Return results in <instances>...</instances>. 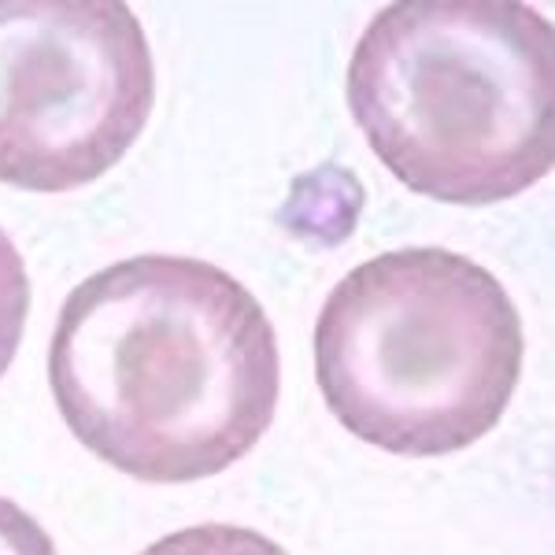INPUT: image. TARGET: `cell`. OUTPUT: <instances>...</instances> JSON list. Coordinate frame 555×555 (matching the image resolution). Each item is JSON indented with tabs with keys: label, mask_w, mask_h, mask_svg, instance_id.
Returning <instances> with one entry per match:
<instances>
[{
	"label": "cell",
	"mask_w": 555,
	"mask_h": 555,
	"mask_svg": "<svg viewBox=\"0 0 555 555\" xmlns=\"http://www.w3.org/2000/svg\"><path fill=\"white\" fill-rule=\"evenodd\" d=\"M49 385L107 467L152 486L230 470L282 392L274 322L245 282L193 256H130L70 289Z\"/></svg>",
	"instance_id": "6da1fadb"
},
{
	"label": "cell",
	"mask_w": 555,
	"mask_h": 555,
	"mask_svg": "<svg viewBox=\"0 0 555 555\" xmlns=\"http://www.w3.org/2000/svg\"><path fill=\"white\" fill-rule=\"evenodd\" d=\"M348 107L411 193L500 204L555 159V34L515 0H400L366 23Z\"/></svg>",
	"instance_id": "7a4b0ae2"
},
{
	"label": "cell",
	"mask_w": 555,
	"mask_h": 555,
	"mask_svg": "<svg viewBox=\"0 0 555 555\" xmlns=\"http://www.w3.org/2000/svg\"><path fill=\"white\" fill-rule=\"evenodd\" d=\"M526 334L496 274L449 248H397L348 271L315 322V378L348 434L392 455H452L496 429Z\"/></svg>",
	"instance_id": "3957f363"
},
{
	"label": "cell",
	"mask_w": 555,
	"mask_h": 555,
	"mask_svg": "<svg viewBox=\"0 0 555 555\" xmlns=\"http://www.w3.org/2000/svg\"><path fill=\"white\" fill-rule=\"evenodd\" d=\"M156 67L119 0H0V182L70 193L149 127Z\"/></svg>",
	"instance_id": "277c9868"
},
{
	"label": "cell",
	"mask_w": 555,
	"mask_h": 555,
	"mask_svg": "<svg viewBox=\"0 0 555 555\" xmlns=\"http://www.w3.org/2000/svg\"><path fill=\"white\" fill-rule=\"evenodd\" d=\"M141 555H289V552L282 544H274L271 537L248 530V526L208 522V526H190V530L159 537Z\"/></svg>",
	"instance_id": "5b68a950"
},
{
	"label": "cell",
	"mask_w": 555,
	"mask_h": 555,
	"mask_svg": "<svg viewBox=\"0 0 555 555\" xmlns=\"http://www.w3.org/2000/svg\"><path fill=\"white\" fill-rule=\"evenodd\" d=\"M26 315H30V274L15 241L0 230V378L20 352Z\"/></svg>",
	"instance_id": "8992f818"
},
{
	"label": "cell",
	"mask_w": 555,
	"mask_h": 555,
	"mask_svg": "<svg viewBox=\"0 0 555 555\" xmlns=\"http://www.w3.org/2000/svg\"><path fill=\"white\" fill-rule=\"evenodd\" d=\"M0 555H60L52 537L30 512L0 496Z\"/></svg>",
	"instance_id": "52a82bcc"
}]
</instances>
